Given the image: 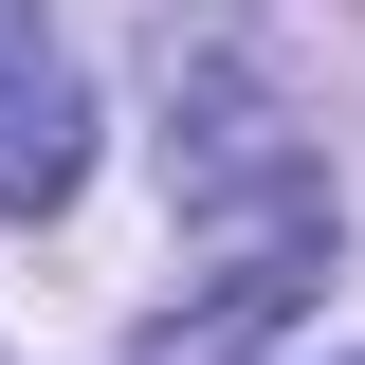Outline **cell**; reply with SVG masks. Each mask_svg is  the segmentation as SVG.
Returning <instances> with one entry per match:
<instances>
[{
	"label": "cell",
	"instance_id": "7a4b0ae2",
	"mask_svg": "<svg viewBox=\"0 0 365 365\" xmlns=\"http://www.w3.org/2000/svg\"><path fill=\"white\" fill-rule=\"evenodd\" d=\"M0 37H37V0H0Z\"/></svg>",
	"mask_w": 365,
	"mask_h": 365
},
{
	"label": "cell",
	"instance_id": "6da1fadb",
	"mask_svg": "<svg viewBox=\"0 0 365 365\" xmlns=\"http://www.w3.org/2000/svg\"><path fill=\"white\" fill-rule=\"evenodd\" d=\"M73 182H91V91L37 37H0V220H55Z\"/></svg>",
	"mask_w": 365,
	"mask_h": 365
}]
</instances>
